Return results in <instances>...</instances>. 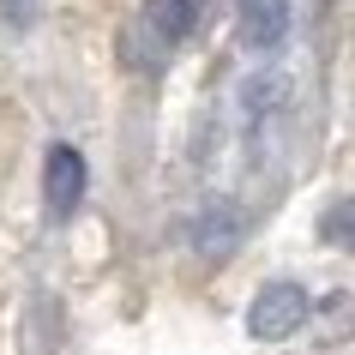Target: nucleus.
Returning a JSON list of instances; mask_svg holds the SVG:
<instances>
[{
	"label": "nucleus",
	"instance_id": "1",
	"mask_svg": "<svg viewBox=\"0 0 355 355\" xmlns=\"http://www.w3.org/2000/svg\"><path fill=\"white\" fill-rule=\"evenodd\" d=\"M313 313V301L301 283H265L259 295L247 301V337L253 343H283V337H295Z\"/></svg>",
	"mask_w": 355,
	"mask_h": 355
},
{
	"label": "nucleus",
	"instance_id": "2",
	"mask_svg": "<svg viewBox=\"0 0 355 355\" xmlns=\"http://www.w3.org/2000/svg\"><path fill=\"white\" fill-rule=\"evenodd\" d=\"M241 235H247V217L229 199H211V205H199V217H193V253L199 259H211V265H223L235 247H241Z\"/></svg>",
	"mask_w": 355,
	"mask_h": 355
},
{
	"label": "nucleus",
	"instance_id": "3",
	"mask_svg": "<svg viewBox=\"0 0 355 355\" xmlns=\"http://www.w3.org/2000/svg\"><path fill=\"white\" fill-rule=\"evenodd\" d=\"M235 19H241L247 49H253V55H271V49H283V37H289V0H241Z\"/></svg>",
	"mask_w": 355,
	"mask_h": 355
},
{
	"label": "nucleus",
	"instance_id": "4",
	"mask_svg": "<svg viewBox=\"0 0 355 355\" xmlns=\"http://www.w3.org/2000/svg\"><path fill=\"white\" fill-rule=\"evenodd\" d=\"M42 187H49V211L55 217H73L78 199H85V157L73 145L49 150V168H42Z\"/></svg>",
	"mask_w": 355,
	"mask_h": 355
},
{
	"label": "nucleus",
	"instance_id": "5",
	"mask_svg": "<svg viewBox=\"0 0 355 355\" xmlns=\"http://www.w3.org/2000/svg\"><path fill=\"white\" fill-rule=\"evenodd\" d=\"M199 19H205V0H145V24L163 42L193 37V24H199Z\"/></svg>",
	"mask_w": 355,
	"mask_h": 355
},
{
	"label": "nucleus",
	"instance_id": "6",
	"mask_svg": "<svg viewBox=\"0 0 355 355\" xmlns=\"http://www.w3.org/2000/svg\"><path fill=\"white\" fill-rule=\"evenodd\" d=\"M319 235L337 241V247H355V193H349V199H337V205L319 217Z\"/></svg>",
	"mask_w": 355,
	"mask_h": 355
}]
</instances>
